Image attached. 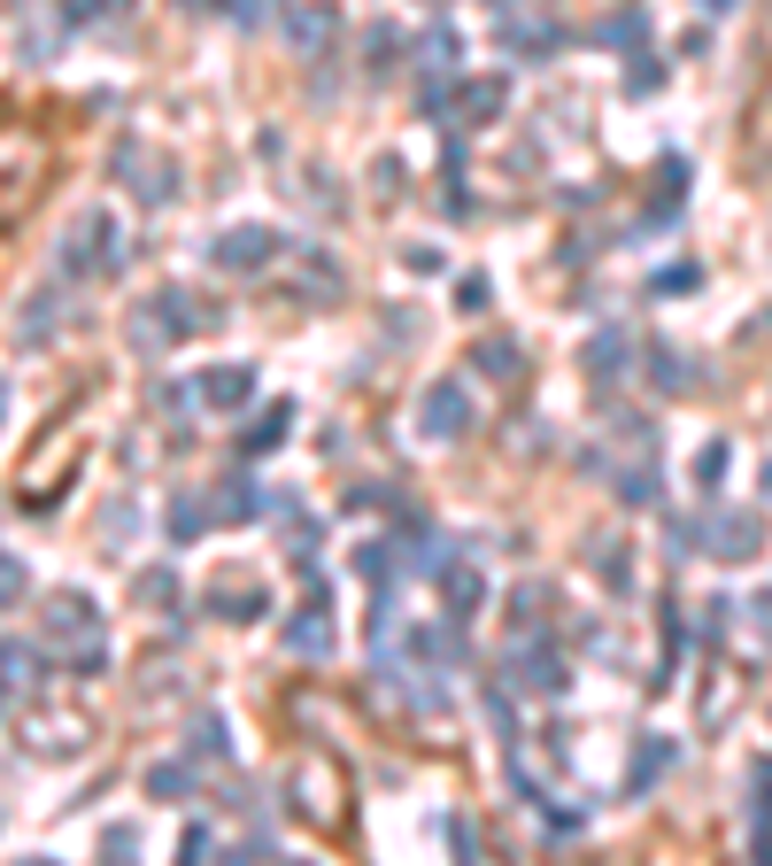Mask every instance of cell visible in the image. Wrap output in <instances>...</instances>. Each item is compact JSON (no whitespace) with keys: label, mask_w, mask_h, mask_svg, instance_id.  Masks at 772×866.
Returning <instances> with one entry per match:
<instances>
[{"label":"cell","mask_w":772,"mask_h":866,"mask_svg":"<svg viewBox=\"0 0 772 866\" xmlns=\"http://www.w3.org/2000/svg\"><path fill=\"white\" fill-rule=\"evenodd\" d=\"M625 356H633V341H625V334H595V348H588V371H595V379H611V371H625Z\"/></svg>","instance_id":"9a60e30c"},{"label":"cell","mask_w":772,"mask_h":866,"mask_svg":"<svg viewBox=\"0 0 772 866\" xmlns=\"http://www.w3.org/2000/svg\"><path fill=\"white\" fill-rule=\"evenodd\" d=\"M758 789H765V797H758V828H750V852H758V859H772V758L758 766Z\"/></svg>","instance_id":"2e32d148"},{"label":"cell","mask_w":772,"mask_h":866,"mask_svg":"<svg viewBox=\"0 0 772 866\" xmlns=\"http://www.w3.org/2000/svg\"><path fill=\"white\" fill-rule=\"evenodd\" d=\"M0 410H8V379H0Z\"/></svg>","instance_id":"74e56055"},{"label":"cell","mask_w":772,"mask_h":866,"mask_svg":"<svg viewBox=\"0 0 772 866\" xmlns=\"http://www.w3.org/2000/svg\"><path fill=\"white\" fill-rule=\"evenodd\" d=\"M101 8H109V0H62V23H93Z\"/></svg>","instance_id":"4dcf8cb0"},{"label":"cell","mask_w":772,"mask_h":866,"mask_svg":"<svg viewBox=\"0 0 772 866\" xmlns=\"http://www.w3.org/2000/svg\"><path fill=\"white\" fill-rule=\"evenodd\" d=\"M23 588H31V580H23V565H16V557H0V611H8Z\"/></svg>","instance_id":"83f0119b"},{"label":"cell","mask_w":772,"mask_h":866,"mask_svg":"<svg viewBox=\"0 0 772 866\" xmlns=\"http://www.w3.org/2000/svg\"><path fill=\"white\" fill-rule=\"evenodd\" d=\"M394 47H402V31H394V23H371V39H363V62H371V70H387V62H394Z\"/></svg>","instance_id":"44dd1931"},{"label":"cell","mask_w":772,"mask_h":866,"mask_svg":"<svg viewBox=\"0 0 772 866\" xmlns=\"http://www.w3.org/2000/svg\"><path fill=\"white\" fill-rule=\"evenodd\" d=\"M209 604H224V619H240V627H248V619H263V611H271V588H263V580H248V588H232V580H224Z\"/></svg>","instance_id":"7c38bea8"},{"label":"cell","mask_w":772,"mask_h":866,"mask_svg":"<svg viewBox=\"0 0 772 866\" xmlns=\"http://www.w3.org/2000/svg\"><path fill=\"white\" fill-rule=\"evenodd\" d=\"M471 364H479L487 379H518V371H525V364H518V341H487Z\"/></svg>","instance_id":"e0dca14e"},{"label":"cell","mask_w":772,"mask_h":866,"mask_svg":"<svg viewBox=\"0 0 772 866\" xmlns=\"http://www.w3.org/2000/svg\"><path fill=\"white\" fill-rule=\"evenodd\" d=\"M680 287H695V263H672V271H656V295H680Z\"/></svg>","instance_id":"f1b7e54d"},{"label":"cell","mask_w":772,"mask_h":866,"mask_svg":"<svg viewBox=\"0 0 772 866\" xmlns=\"http://www.w3.org/2000/svg\"><path fill=\"white\" fill-rule=\"evenodd\" d=\"M355 573H363V580H387V573H394V541H363V549H355Z\"/></svg>","instance_id":"7402d4cb"},{"label":"cell","mask_w":772,"mask_h":866,"mask_svg":"<svg viewBox=\"0 0 772 866\" xmlns=\"http://www.w3.org/2000/svg\"><path fill=\"white\" fill-rule=\"evenodd\" d=\"M441 596H449V619H471L479 596H487V580H479L471 565H441Z\"/></svg>","instance_id":"8fae6325"},{"label":"cell","mask_w":772,"mask_h":866,"mask_svg":"<svg viewBox=\"0 0 772 866\" xmlns=\"http://www.w3.org/2000/svg\"><path fill=\"white\" fill-rule=\"evenodd\" d=\"M47 635L54 643H70V658H78V674H101V619H93V596H54L47 604Z\"/></svg>","instance_id":"6da1fadb"},{"label":"cell","mask_w":772,"mask_h":866,"mask_svg":"<svg viewBox=\"0 0 772 866\" xmlns=\"http://www.w3.org/2000/svg\"><path fill=\"white\" fill-rule=\"evenodd\" d=\"M148 789L162 797V805H178V797H193V766H154Z\"/></svg>","instance_id":"ffe728a7"},{"label":"cell","mask_w":772,"mask_h":866,"mask_svg":"<svg viewBox=\"0 0 772 866\" xmlns=\"http://www.w3.org/2000/svg\"><path fill=\"white\" fill-rule=\"evenodd\" d=\"M31 666H39V658H31V650H16V643H8V650H0V674H8V681H16V689H23V681H39V674H31Z\"/></svg>","instance_id":"4316f807"},{"label":"cell","mask_w":772,"mask_h":866,"mask_svg":"<svg viewBox=\"0 0 772 866\" xmlns=\"http://www.w3.org/2000/svg\"><path fill=\"white\" fill-rule=\"evenodd\" d=\"M656 387H664V395H688V387H703L695 356H680V348H656Z\"/></svg>","instance_id":"4fadbf2b"},{"label":"cell","mask_w":772,"mask_h":866,"mask_svg":"<svg viewBox=\"0 0 772 866\" xmlns=\"http://www.w3.org/2000/svg\"><path fill=\"white\" fill-rule=\"evenodd\" d=\"M201 526H209V504H201V496H178V504H170V541H193Z\"/></svg>","instance_id":"ac0fdd59"},{"label":"cell","mask_w":772,"mask_h":866,"mask_svg":"<svg viewBox=\"0 0 772 866\" xmlns=\"http://www.w3.org/2000/svg\"><path fill=\"white\" fill-rule=\"evenodd\" d=\"M487 8H502V16H510V8H518V0H487Z\"/></svg>","instance_id":"d590c367"},{"label":"cell","mask_w":772,"mask_h":866,"mask_svg":"<svg viewBox=\"0 0 772 866\" xmlns=\"http://www.w3.org/2000/svg\"><path fill=\"white\" fill-rule=\"evenodd\" d=\"M463 109H471V125H487V117L502 109V78H471V86H463Z\"/></svg>","instance_id":"d6986e66"},{"label":"cell","mask_w":772,"mask_h":866,"mask_svg":"<svg viewBox=\"0 0 772 866\" xmlns=\"http://www.w3.org/2000/svg\"><path fill=\"white\" fill-rule=\"evenodd\" d=\"M703 8H711V16H726V8H742V0H703Z\"/></svg>","instance_id":"e575fe53"},{"label":"cell","mask_w":772,"mask_h":866,"mask_svg":"<svg viewBox=\"0 0 772 866\" xmlns=\"http://www.w3.org/2000/svg\"><path fill=\"white\" fill-rule=\"evenodd\" d=\"M510 681L518 689H533V696H564V650H549V643H525L518 658H510Z\"/></svg>","instance_id":"5b68a950"},{"label":"cell","mask_w":772,"mask_h":866,"mask_svg":"<svg viewBox=\"0 0 772 866\" xmlns=\"http://www.w3.org/2000/svg\"><path fill=\"white\" fill-rule=\"evenodd\" d=\"M271 256H279V232H271V225H232V232L217 240V263H224V271H263Z\"/></svg>","instance_id":"8992f818"},{"label":"cell","mask_w":772,"mask_h":866,"mask_svg":"<svg viewBox=\"0 0 772 866\" xmlns=\"http://www.w3.org/2000/svg\"><path fill=\"white\" fill-rule=\"evenodd\" d=\"M750 611H758V635H772V588L758 596V604H750Z\"/></svg>","instance_id":"836d02e7"},{"label":"cell","mask_w":772,"mask_h":866,"mask_svg":"<svg viewBox=\"0 0 772 866\" xmlns=\"http://www.w3.org/2000/svg\"><path fill=\"white\" fill-rule=\"evenodd\" d=\"M603 47H641V8H625V16H611L603 31H595Z\"/></svg>","instance_id":"cb8c5ba5"},{"label":"cell","mask_w":772,"mask_h":866,"mask_svg":"<svg viewBox=\"0 0 772 866\" xmlns=\"http://www.w3.org/2000/svg\"><path fill=\"white\" fill-rule=\"evenodd\" d=\"M232 16H240V23H263V16H271V0H232Z\"/></svg>","instance_id":"d6a6232c"},{"label":"cell","mask_w":772,"mask_h":866,"mask_svg":"<svg viewBox=\"0 0 772 866\" xmlns=\"http://www.w3.org/2000/svg\"><path fill=\"white\" fill-rule=\"evenodd\" d=\"M418 418H425V434H433V441L471 434V395H463V379H433V387H425V402H418Z\"/></svg>","instance_id":"277c9868"},{"label":"cell","mask_w":772,"mask_h":866,"mask_svg":"<svg viewBox=\"0 0 772 866\" xmlns=\"http://www.w3.org/2000/svg\"><path fill=\"white\" fill-rule=\"evenodd\" d=\"M703 541H711V557H758V541H765V526L758 511H719V519H703Z\"/></svg>","instance_id":"52a82bcc"},{"label":"cell","mask_w":772,"mask_h":866,"mask_svg":"<svg viewBox=\"0 0 772 866\" xmlns=\"http://www.w3.org/2000/svg\"><path fill=\"white\" fill-rule=\"evenodd\" d=\"M248 395H255V364H217V371L201 379V402H209V410H240Z\"/></svg>","instance_id":"ba28073f"},{"label":"cell","mask_w":772,"mask_h":866,"mask_svg":"<svg viewBox=\"0 0 772 866\" xmlns=\"http://www.w3.org/2000/svg\"><path fill=\"white\" fill-rule=\"evenodd\" d=\"M178 8H209V0H178Z\"/></svg>","instance_id":"8d00e7d4"},{"label":"cell","mask_w":772,"mask_h":866,"mask_svg":"<svg viewBox=\"0 0 772 866\" xmlns=\"http://www.w3.org/2000/svg\"><path fill=\"white\" fill-rule=\"evenodd\" d=\"M287 426H294V410H287V402H271V410L255 418V434H240V449H248V457H263V449H279V441H287Z\"/></svg>","instance_id":"5bb4252c"},{"label":"cell","mask_w":772,"mask_h":866,"mask_svg":"<svg viewBox=\"0 0 772 866\" xmlns=\"http://www.w3.org/2000/svg\"><path fill=\"white\" fill-rule=\"evenodd\" d=\"M109 232H117V225H109V209H86V217H78V232H70V248H62V271H70V279H78V271H109V263H117Z\"/></svg>","instance_id":"3957f363"},{"label":"cell","mask_w":772,"mask_h":866,"mask_svg":"<svg viewBox=\"0 0 772 866\" xmlns=\"http://www.w3.org/2000/svg\"><path fill=\"white\" fill-rule=\"evenodd\" d=\"M664 766H672V743H664V735H656V743H641V766H633V789H649V782H656Z\"/></svg>","instance_id":"603a6c76"},{"label":"cell","mask_w":772,"mask_h":866,"mask_svg":"<svg viewBox=\"0 0 772 866\" xmlns=\"http://www.w3.org/2000/svg\"><path fill=\"white\" fill-rule=\"evenodd\" d=\"M425 8H449V0H425Z\"/></svg>","instance_id":"f35d334b"},{"label":"cell","mask_w":772,"mask_h":866,"mask_svg":"<svg viewBox=\"0 0 772 866\" xmlns=\"http://www.w3.org/2000/svg\"><path fill=\"white\" fill-rule=\"evenodd\" d=\"M425 54H433V62L449 70V62H457V31H433V39H425Z\"/></svg>","instance_id":"f546056e"},{"label":"cell","mask_w":772,"mask_h":866,"mask_svg":"<svg viewBox=\"0 0 772 866\" xmlns=\"http://www.w3.org/2000/svg\"><path fill=\"white\" fill-rule=\"evenodd\" d=\"M695 480H703V488H719V480H726V441H711V449L695 457Z\"/></svg>","instance_id":"484cf974"},{"label":"cell","mask_w":772,"mask_h":866,"mask_svg":"<svg viewBox=\"0 0 772 866\" xmlns=\"http://www.w3.org/2000/svg\"><path fill=\"white\" fill-rule=\"evenodd\" d=\"M457 310H487V279H463V287H457Z\"/></svg>","instance_id":"1f68e13d"},{"label":"cell","mask_w":772,"mask_h":866,"mask_svg":"<svg viewBox=\"0 0 772 866\" xmlns=\"http://www.w3.org/2000/svg\"><path fill=\"white\" fill-rule=\"evenodd\" d=\"M618 496H625V504H656V472H649V465L618 472Z\"/></svg>","instance_id":"d4e9b609"},{"label":"cell","mask_w":772,"mask_h":866,"mask_svg":"<svg viewBox=\"0 0 772 866\" xmlns=\"http://www.w3.org/2000/svg\"><path fill=\"white\" fill-rule=\"evenodd\" d=\"M287 31H294V47L324 54V47L340 39V8H324V0H317V8H294V16H287Z\"/></svg>","instance_id":"9c48e42d"},{"label":"cell","mask_w":772,"mask_h":866,"mask_svg":"<svg viewBox=\"0 0 772 866\" xmlns=\"http://www.w3.org/2000/svg\"><path fill=\"white\" fill-rule=\"evenodd\" d=\"M340 789H348V782H340V766H332V758H302V766H294V813L317 820V828H340V820H348Z\"/></svg>","instance_id":"7a4b0ae2"},{"label":"cell","mask_w":772,"mask_h":866,"mask_svg":"<svg viewBox=\"0 0 772 866\" xmlns=\"http://www.w3.org/2000/svg\"><path fill=\"white\" fill-rule=\"evenodd\" d=\"M287 650H294V658H332V619H324L317 604H309L302 619L287 627Z\"/></svg>","instance_id":"30bf717a"}]
</instances>
